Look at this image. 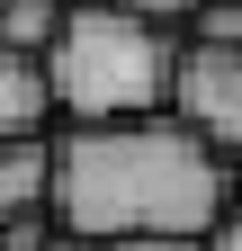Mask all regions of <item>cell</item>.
<instances>
[{"instance_id": "cell-11", "label": "cell", "mask_w": 242, "mask_h": 251, "mask_svg": "<svg viewBox=\"0 0 242 251\" xmlns=\"http://www.w3.org/2000/svg\"><path fill=\"white\" fill-rule=\"evenodd\" d=\"M36 251H99V242H81V233H63V225H54V233H45Z\"/></svg>"}, {"instance_id": "cell-4", "label": "cell", "mask_w": 242, "mask_h": 251, "mask_svg": "<svg viewBox=\"0 0 242 251\" xmlns=\"http://www.w3.org/2000/svg\"><path fill=\"white\" fill-rule=\"evenodd\" d=\"M45 117H54L45 63L27 45H0V135H45Z\"/></svg>"}, {"instance_id": "cell-5", "label": "cell", "mask_w": 242, "mask_h": 251, "mask_svg": "<svg viewBox=\"0 0 242 251\" xmlns=\"http://www.w3.org/2000/svg\"><path fill=\"white\" fill-rule=\"evenodd\" d=\"M45 171H54L45 135H0V225L27 215V206H45Z\"/></svg>"}, {"instance_id": "cell-2", "label": "cell", "mask_w": 242, "mask_h": 251, "mask_svg": "<svg viewBox=\"0 0 242 251\" xmlns=\"http://www.w3.org/2000/svg\"><path fill=\"white\" fill-rule=\"evenodd\" d=\"M170 18H144V9H117V0H63V18H54L45 36V90H54V117H144L162 108L170 90Z\"/></svg>"}, {"instance_id": "cell-3", "label": "cell", "mask_w": 242, "mask_h": 251, "mask_svg": "<svg viewBox=\"0 0 242 251\" xmlns=\"http://www.w3.org/2000/svg\"><path fill=\"white\" fill-rule=\"evenodd\" d=\"M162 108L189 126L197 144L242 152V54H233V45L189 36V45L170 54V90H162Z\"/></svg>"}, {"instance_id": "cell-9", "label": "cell", "mask_w": 242, "mask_h": 251, "mask_svg": "<svg viewBox=\"0 0 242 251\" xmlns=\"http://www.w3.org/2000/svg\"><path fill=\"white\" fill-rule=\"evenodd\" d=\"M99 251H197V233H126V242H99Z\"/></svg>"}, {"instance_id": "cell-6", "label": "cell", "mask_w": 242, "mask_h": 251, "mask_svg": "<svg viewBox=\"0 0 242 251\" xmlns=\"http://www.w3.org/2000/svg\"><path fill=\"white\" fill-rule=\"evenodd\" d=\"M54 18H63V0H0V45H27V54H45Z\"/></svg>"}, {"instance_id": "cell-1", "label": "cell", "mask_w": 242, "mask_h": 251, "mask_svg": "<svg viewBox=\"0 0 242 251\" xmlns=\"http://www.w3.org/2000/svg\"><path fill=\"white\" fill-rule=\"evenodd\" d=\"M224 198H233V152L197 144L170 108L90 117L54 144V171H45V215L81 242L206 233V215Z\"/></svg>"}, {"instance_id": "cell-7", "label": "cell", "mask_w": 242, "mask_h": 251, "mask_svg": "<svg viewBox=\"0 0 242 251\" xmlns=\"http://www.w3.org/2000/svg\"><path fill=\"white\" fill-rule=\"evenodd\" d=\"M189 36L233 45V54H242V0H197V9H189Z\"/></svg>"}, {"instance_id": "cell-10", "label": "cell", "mask_w": 242, "mask_h": 251, "mask_svg": "<svg viewBox=\"0 0 242 251\" xmlns=\"http://www.w3.org/2000/svg\"><path fill=\"white\" fill-rule=\"evenodd\" d=\"M117 9H144V18H170V27H179V18L197 9V0H117Z\"/></svg>"}, {"instance_id": "cell-8", "label": "cell", "mask_w": 242, "mask_h": 251, "mask_svg": "<svg viewBox=\"0 0 242 251\" xmlns=\"http://www.w3.org/2000/svg\"><path fill=\"white\" fill-rule=\"evenodd\" d=\"M197 251H242V198H224L216 215H206V233H197Z\"/></svg>"}]
</instances>
